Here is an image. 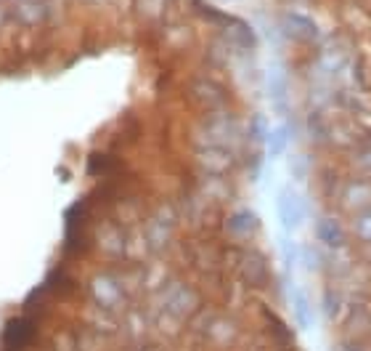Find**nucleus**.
I'll list each match as a JSON object with an SVG mask.
<instances>
[{"mask_svg":"<svg viewBox=\"0 0 371 351\" xmlns=\"http://www.w3.org/2000/svg\"><path fill=\"white\" fill-rule=\"evenodd\" d=\"M284 35L295 43H311L316 38V24H313L308 16L300 14H289L284 19Z\"/></svg>","mask_w":371,"mask_h":351,"instance_id":"obj_2","label":"nucleus"},{"mask_svg":"<svg viewBox=\"0 0 371 351\" xmlns=\"http://www.w3.org/2000/svg\"><path fill=\"white\" fill-rule=\"evenodd\" d=\"M32 333H35V322L30 317H19V320H11L3 330V346L8 351H21L27 343H30Z\"/></svg>","mask_w":371,"mask_h":351,"instance_id":"obj_1","label":"nucleus"},{"mask_svg":"<svg viewBox=\"0 0 371 351\" xmlns=\"http://www.w3.org/2000/svg\"><path fill=\"white\" fill-rule=\"evenodd\" d=\"M279 208H282V218L284 224H289V227H295L297 221H300V211H295V197L292 195H282V199H279Z\"/></svg>","mask_w":371,"mask_h":351,"instance_id":"obj_3","label":"nucleus"}]
</instances>
